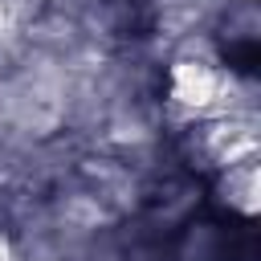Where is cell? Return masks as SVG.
Instances as JSON below:
<instances>
[{"instance_id":"cell-1","label":"cell","mask_w":261,"mask_h":261,"mask_svg":"<svg viewBox=\"0 0 261 261\" xmlns=\"http://www.w3.org/2000/svg\"><path fill=\"white\" fill-rule=\"evenodd\" d=\"M245 90L249 86L224 65L220 49L196 33L184 37V45L171 53L163 73V102L184 122H200L216 114H253Z\"/></svg>"},{"instance_id":"cell-2","label":"cell","mask_w":261,"mask_h":261,"mask_svg":"<svg viewBox=\"0 0 261 261\" xmlns=\"http://www.w3.org/2000/svg\"><path fill=\"white\" fill-rule=\"evenodd\" d=\"M192 147L204 167L228 171L257 159V118L253 114H216L192 122Z\"/></svg>"},{"instance_id":"cell-3","label":"cell","mask_w":261,"mask_h":261,"mask_svg":"<svg viewBox=\"0 0 261 261\" xmlns=\"http://www.w3.org/2000/svg\"><path fill=\"white\" fill-rule=\"evenodd\" d=\"M220 196L232 212H241L245 220L257 216V204H261V179H257V159L253 163H241V167H228L220 171Z\"/></svg>"},{"instance_id":"cell-4","label":"cell","mask_w":261,"mask_h":261,"mask_svg":"<svg viewBox=\"0 0 261 261\" xmlns=\"http://www.w3.org/2000/svg\"><path fill=\"white\" fill-rule=\"evenodd\" d=\"M0 261H20V257H16V245H12L4 232H0Z\"/></svg>"}]
</instances>
